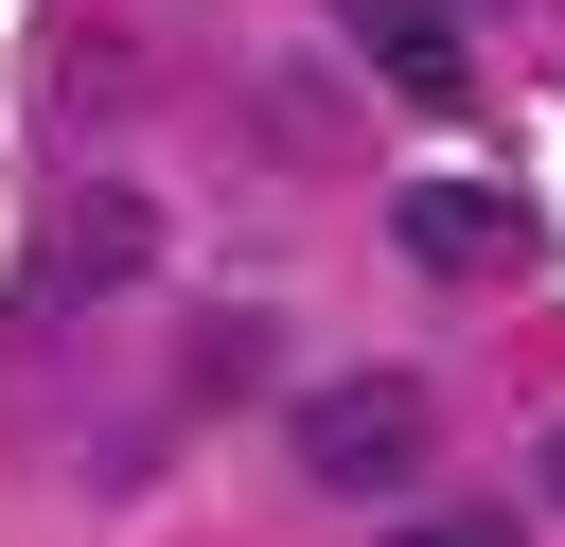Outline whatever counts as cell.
Here are the masks:
<instances>
[{"label": "cell", "instance_id": "cell-3", "mask_svg": "<svg viewBox=\"0 0 565 547\" xmlns=\"http://www.w3.org/2000/svg\"><path fill=\"white\" fill-rule=\"evenodd\" d=\"M141 265H159V212H141V194H71V212H53V265H35V300H124Z\"/></svg>", "mask_w": 565, "mask_h": 547}, {"label": "cell", "instance_id": "cell-4", "mask_svg": "<svg viewBox=\"0 0 565 547\" xmlns=\"http://www.w3.org/2000/svg\"><path fill=\"white\" fill-rule=\"evenodd\" d=\"M335 18H353V53H371L406 106H459V18H441V0H335Z\"/></svg>", "mask_w": 565, "mask_h": 547}, {"label": "cell", "instance_id": "cell-1", "mask_svg": "<svg viewBox=\"0 0 565 547\" xmlns=\"http://www.w3.org/2000/svg\"><path fill=\"white\" fill-rule=\"evenodd\" d=\"M300 476L318 494H406V459H424V388L406 371H335V388H300Z\"/></svg>", "mask_w": 565, "mask_h": 547}, {"label": "cell", "instance_id": "cell-2", "mask_svg": "<svg viewBox=\"0 0 565 547\" xmlns=\"http://www.w3.org/2000/svg\"><path fill=\"white\" fill-rule=\"evenodd\" d=\"M388 247L441 265V282H494V265H530V212H512L494 176H406V194H388Z\"/></svg>", "mask_w": 565, "mask_h": 547}, {"label": "cell", "instance_id": "cell-6", "mask_svg": "<svg viewBox=\"0 0 565 547\" xmlns=\"http://www.w3.org/2000/svg\"><path fill=\"white\" fill-rule=\"evenodd\" d=\"M547 512H565V423H547Z\"/></svg>", "mask_w": 565, "mask_h": 547}, {"label": "cell", "instance_id": "cell-5", "mask_svg": "<svg viewBox=\"0 0 565 547\" xmlns=\"http://www.w3.org/2000/svg\"><path fill=\"white\" fill-rule=\"evenodd\" d=\"M388 547H512V512H406Z\"/></svg>", "mask_w": 565, "mask_h": 547}]
</instances>
